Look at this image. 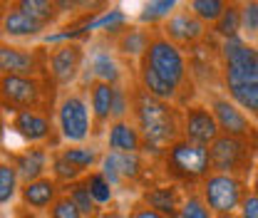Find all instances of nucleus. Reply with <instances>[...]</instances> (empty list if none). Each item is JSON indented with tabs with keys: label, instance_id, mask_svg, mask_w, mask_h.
<instances>
[{
	"label": "nucleus",
	"instance_id": "1",
	"mask_svg": "<svg viewBox=\"0 0 258 218\" xmlns=\"http://www.w3.org/2000/svg\"><path fill=\"white\" fill-rule=\"evenodd\" d=\"M132 90V122L142 131L144 139V154L159 159L171 144L184 139V109L179 104L157 99L147 94L134 80H129Z\"/></svg>",
	"mask_w": 258,
	"mask_h": 218
},
{
	"label": "nucleus",
	"instance_id": "2",
	"mask_svg": "<svg viewBox=\"0 0 258 218\" xmlns=\"http://www.w3.org/2000/svg\"><path fill=\"white\" fill-rule=\"evenodd\" d=\"M224 92L258 124V47L243 35L221 40Z\"/></svg>",
	"mask_w": 258,
	"mask_h": 218
},
{
	"label": "nucleus",
	"instance_id": "3",
	"mask_svg": "<svg viewBox=\"0 0 258 218\" xmlns=\"http://www.w3.org/2000/svg\"><path fill=\"white\" fill-rule=\"evenodd\" d=\"M144 60L157 69V75L166 85L174 87V92L179 94V107L181 109L199 99V87L194 82L186 52L179 50L174 42H169L164 37L161 28H154V32H152V40H149V47L144 52Z\"/></svg>",
	"mask_w": 258,
	"mask_h": 218
},
{
	"label": "nucleus",
	"instance_id": "4",
	"mask_svg": "<svg viewBox=\"0 0 258 218\" xmlns=\"http://www.w3.org/2000/svg\"><path fill=\"white\" fill-rule=\"evenodd\" d=\"M60 90L52 77H20V75H0V104L8 114L15 112H42L55 119Z\"/></svg>",
	"mask_w": 258,
	"mask_h": 218
},
{
	"label": "nucleus",
	"instance_id": "5",
	"mask_svg": "<svg viewBox=\"0 0 258 218\" xmlns=\"http://www.w3.org/2000/svg\"><path fill=\"white\" fill-rule=\"evenodd\" d=\"M157 171L161 174L164 181L179 184V186H184L186 191L199 188L214 174L209 147L194 144L189 139H179L176 144H171L157 159Z\"/></svg>",
	"mask_w": 258,
	"mask_h": 218
},
{
	"label": "nucleus",
	"instance_id": "6",
	"mask_svg": "<svg viewBox=\"0 0 258 218\" xmlns=\"http://www.w3.org/2000/svg\"><path fill=\"white\" fill-rule=\"evenodd\" d=\"M152 166H157V159L147 154H114V152H104L99 171L112 181L114 188H142L154 184V181H164L157 171H149Z\"/></svg>",
	"mask_w": 258,
	"mask_h": 218
},
{
	"label": "nucleus",
	"instance_id": "7",
	"mask_svg": "<svg viewBox=\"0 0 258 218\" xmlns=\"http://www.w3.org/2000/svg\"><path fill=\"white\" fill-rule=\"evenodd\" d=\"M209 156H211L214 174L236 176L243 181H251L258 166L256 147L248 139H238V136H228V134H221L209 147Z\"/></svg>",
	"mask_w": 258,
	"mask_h": 218
},
{
	"label": "nucleus",
	"instance_id": "8",
	"mask_svg": "<svg viewBox=\"0 0 258 218\" xmlns=\"http://www.w3.org/2000/svg\"><path fill=\"white\" fill-rule=\"evenodd\" d=\"M55 124L62 144H87V139H92V109L87 90H67L60 94Z\"/></svg>",
	"mask_w": 258,
	"mask_h": 218
},
{
	"label": "nucleus",
	"instance_id": "9",
	"mask_svg": "<svg viewBox=\"0 0 258 218\" xmlns=\"http://www.w3.org/2000/svg\"><path fill=\"white\" fill-rule=\"evenodd\" d=\"M199 193L216 218H238L246 196L251 193V186H248V181L236 179V176L211 174L199 186Z\"/></svg>",
	"mask_w": 258,
	"mask_h": 218
},
{
	"label": "nucleus",
	"instance_id": "10",
	"mask_svg": "<svg viewBox=\"0 0 258 218\" xmlns=\"http://www.w3.org/2000/svg\"><path fill=\"white\" fill-rule=\"evenodd\" d=\"M102 156L95 147L90 144H62L57 149H52V164H50V176L60 184H75L80 179H85L87 174H92L99 169Z\"/></svg>",
	"mask_w": 258,
	"mask_h": 218
},
{
	"label": "nucleus",
	"instance_id": "11",
	"mask_svg": "<svg viewBox=\"0 0 258 218\" xmlns=\"http://www.w3.org/2000/svg\"><path fill=\"white\" fill-rule=\"evenodd\" d=\"M0 69L3 75L20 77H50V45H15L10 40L0 42Z\"/></svg>",
	"mask_w": 258,
	"mask_h": 218
},
{
	"label": "nucleus",
	"instance_id": "12",
	"mask_svg": "<svg viewBox=\"0 0 258 218\" xmlns=\"http://www.w3.org/2000/svg\"><path fill=\"white\" fill-rule=\"evenodd\" d=\"M87 57L90 50L80 40H64L50 45V77L60 92H67V87H72L82 77Z\"/></svg>",
	"mask_w": 258,
	"mask_h": 218
},
{
	"label": "nucleus",
	"instance_id": "13",
	"mask_svg": "<svg viewBox=\"0 0 258 218\" xmlns=\"http://www.w3.org/2000/svg\"><path fill=\"white\" fill-rule=\"evenodd\" d=\"M159 28H161V32H164V37H166L169 42H174V45H176L179 50H184V52L194 50L196 45H201V42L209 37V28L189 10L186 3L179 5V8L161 23Z\"/></svg>",
	"mask_w": 258,
	"mask_h": 218
},
{
	"label": "nucleus",
	"instance_id": "14",
	"mask_svg": "<svg viewBox=\"0 0 258 218\" xmlns=\"http://www.w3.org/2000/svg\"><path fill=\"white\" fill-rule=\"evenodd\" d=\"M10 129L25 141V144H45L50 149L62 147V136L57 131V124L52 117L42 112H15L10 114Z\"/></svg>",
	"mask_w": 258,
	"mask_h": 218
},
{
	"label": "nucleus",
	"instance_id": "15",
	"mask_svg": "<svg viewBox=\"0 0 258 218\" xmlns=\"http://www.w3.org/2000/svg\"><path fill=\"white\" fill-rule=\"evenodd\" d=\"M87 69H90V80H99L107 85H127L129 77L134 75V69H127V62L112 50V45L107 40H99L90 47V57H87Z\"/></svg>",
	"mask_w": 258,
	"mask_h": 218
},
{
	"label": "nucleus",
	"instance_id": "16",
	"mask_svg": "<svg viewBox=\"0 0 258 218\" xmlns=\"http://www.w3.org/2000/svg\"><path fill=\"white\" fill-rule=\"evenodd\" d=\"M3 159H8L15 166L23 184H30V181L50 176L52 149L45 147V144H25L18 152H3Z\"/></svg>",
	"mask_w": 258,
	"mask_h": 218
},
{
	"label": "nucleus",
	"instance_id": "17",
	"mask_svg": "<svg viewBox=\"0 0 258 218\" xmlns=\"http://www.w3.org/2000/svg\"><path fill=\"white\" fill-rule=\"evenodd\" d=\"M219 136H221V129L209 102L196 99L189 107H184V139L201 147H211Z\"/></svg>",
	"mask_w": 258,
	"mask_h": 218
},
{
	"label": "nucleus",
	"instance_id": "18",
	"mask_svg": "<svg viewBox=\"0 0 258 218\" xmlns=\"http://www.w3.org/2000/svg\"><path fill=\"white\" fill-rule=\"evenodd\" d=\"M186 188L171 181H154L149 186H144L139 191V201L147 203L149 208H154L157 213H161L164 218H179L184 201H186Z\"/></svg>",
	"mask_w": 258,
	"mask_h": 218
},
{
	"label": "nucleus",
	"instance_id": "19",
	"mask_svg": "<svg viewBox=\"0 0 258 218\" xmlns=\"http://www.w3.org/2000/svg\"><path fill=\"white\" fill-rule=\"evenodd\" d=\"M87 99H90V109H92V139L107 134V129L112 126V107H114V85L90 80L87 82Z\"/></svg>",
	"mask_w": 258,
	"mask_h": 218
},
{
	"label": "nucleus",
	"instance_id": "20",
	"mask_svg": "<svg viewBox=\"0 0 258 218\" xmlns=\"http://www.w3.org/2000/svg\"><path fill=\"white\" fill-rule=\"evenodd\" d=\"M152 32H154V28L139 25V23H137V25H127L114 40H107V42L112 45V50H114L127 64H137L142 57H144L147 47H149Z\"/></svg>",
	"mask_w": 258,
	"mask_h": 218
},
{
	"label": "nucleus",
	"instance_id": "21",
	"mask_svg": "<svg viewBox=\"0 0 258 218\" xmlns=\"http://www.w3.org/2000/svg\"><path fill=\"white\" fill-rule=\"evenodd\" d=\"M60 196H62V186L52 176H45V179L30 181V184H23L18 203H23L25 208H30L35 213H47Z\"/></svg>",
	"mask_w": 258,
	"mask_h": 218
},
{
	"label": "nucleus",
	"instance_id": "22",
	"mask_svg": "<svg viewBox=\"0 0 258 218\" xmlns=\"http://www.w3.org/2000/svg\"><path fill=\"white\" fill-rule=\"evenodd\" d=\"M107 139V152L114 154H144V139L142 131L132 119H122V122H112V126L104 134Z\"/></svg>",
	"mask_w": 258,
	"mask_h": 218
},
{
	"label": "nucleus",
	"instance_id": "23",
	"mask_svg": "<svg viewBox=\"0 0 258 218\" xmlns=\"http://www.w3.org/2000/svg\"><path fill=\"white\" fill-rule=\"evenodd\" d=\"M5 10H3V23H0V28H3V40H30V37H37V35H42V32L47 30L45 25H40L37 20H32L30 15H25L23 10H18L13 3L8 5H3Z\"/></svg>",
	"mask_w": 258,
	"mask_h": 218
},
{
	"label": "nucleus",
	"instance_id": "24",
	"mask_svg": "<svg viewBox=\"0 0 258 218\" xmlns=\"http://www.w3.org/2000/svg\"><path fill=\"white\" fill-rule=\"evenodd\" d=\"M134 80H137V85L147 94H152V97H157V99H164V102H171V104H179V94L174 92V87L166 85L159 75H157V69L147 62L144 57L134 64Z\"/></svg>",
	"mask_w": 258,
	"mask_h": 218
},
{
	"label": "nucleus",
	"instance_id": "25",
	"mask_svg": "<svg viewBox=\"0 0 258 218\" xmlns=\"http://www.w3.org/2000/svg\"><path fill=\"white\" fill-rule=\"evenodd\" d=\"M13 5L18 10H23L25 15H30L32 20H37L40 25H45V28H52L64 13L62 5L55 3V0H13Z\"/></svg>",
	"mask_w": 258,
	"mask_h": 218
},
{
	"label": "nucleus",
	"instance_id": "26",
	"mask_svg": "<svg viewBox=\"0 0 258 218\" xmlns=\"http://www.w3.org/2000/svg\"><path fill=\"white\" fill-rule=\"evenodd\" d=\"M243 3H228L226 13L221 15V20L211 28V35L219 40H231V37H241L243 35Z\"/></svg>",
	"mask_w": 258,
	"mask_h": 218
},
{
	"label": "nucleus",
	"instance_id": "27",
	"mask_svg": "<svg viewBox=\"0 0 258 218\" xmlns=\"http://www.w3.org/2000/svg\"><path fill=\"white\" fill-rule=\"evenodd\" d=\"M20 188H23V181H20L15 166H13L8 159H3V161H0V203H3V208L18 203Z\"/></svg>",
	"mask_w": 258,
	"mask_h": 218
},
{
	"label": "nucleus",
	"instance_id": "28",
	"mask_svg": "<svg viewBox=\"0 0 258 218\" xmlns=\"http://www.w3.org/2000/svg\"><path fill=\"white\" fill-rule=\"evenodd\" d=\"M62 191L75 201V203H77V208L82 211V216L85 218H102L104 208L97 206V201L92 198V193H90V188H87V181H85V179H80V181H75V184H67V186H62Z\"/></svg>",
	"mask_w": 258,
	"mask_h": 218
},
{
	"label": "nucleus",
	"instance_id": "29",
	"mask_svg": "<svg viewBox=\"0 0 258 218\" xmlns=\"http://www.w3.org/2000/svg\"><path fill=\"white\" fill-rule=\"evenodd\" d=\"M186 5H189V10H191L209 30L221 20V15H224L226 8H228V3H224V0H191V3H186Z\"/></svg>",
	"mask_w": 258,
	"mask_h": 218
},
{
	"label": "nucleus",
	"instance_id": "30",
	"mask_svg": "<svg viewBox=\"0 0 258 218\" xmlns=\"http://www.w3.org/2000/svg\"><path fill=\"white\" fill-rule=\"evenodd\" d=\"M179 8V3L174 0H159V3H147L142 8V13L137 15L139 25H149V28H159L161 23Z\"/></svg>",
	"mask_w": 258,
	"mask_h": 218
},
{
	"label": "nucleus",
	"instance_id": "31",
	"mask_svg": "<svg viewBox=\"0 0 258 218\" xmlns=\"http://www.w3.org/2000/svg\"><path fill=\"white\" fill-rule=\"evenodd\" d=\"M85 181H87V188H90V193H92V198L97 201L99 208H104V206H109V203L114 201V191H117V188L112 186V181H109L99 169L92 171V174H87Z\"/></svg>",
	"mask_w": 258,
	"mask_h": 218
},
{
	"label": "nucleus",
	"instance_id": "32",
	"mask_svg": "<svg viewBox=\"0 0 258 218\" xmlns=\"http://www.w3.org/2000/svg\"><path fill=\"white\" fill-rule=\"evenodd\" d=\"M179 218H216V216L209 211V206L201 198L199 188H191L186 193V201H184V208H181V216Z\"/></svg>",
	"mask_w": 258,
	"mask_h": 218
},
{
	"label": "nucleus",
	"instance_id": "33",
	"mask_svg": "<svg viewBox=\"0 0 258 218\" xmlns=\"http://www.w3.org/2000/svg\"><path fill=\"white\" fill-rule=\"evenodd\" d=\"M241 15H243V37H246L248 42H256V37H258V0L243 3Z\"/></svg>",
	"mask_w": 258,
	"mask_h": 218
},
{
	"label": "nucleus",
	"instance_id": "34",
	"mask_svg": "<svg viewBox=\"0 0 258 218\" xmlns=\"http://www.w3.org/2000/svg\"><path fill=\"white\" fill-rule=\"evenodd\" d=\"M45 218H85V216H82V211L77 208V203L62 191V196L52 203V208L45 213Z\"/></svg>",
	"mask_w": 258,
	"mask_h": 218
},
{
	"label": "nucleus",
	"instance_id": "35",
	"mask_svg": "<svg viewBox=\"0 0 258 218\" xmlns=\"http://www.w3.org/2000/svg\"><path fill=\"white\" fill-rule=\"evenodd\" d=\"M129 218H164L161 213H157L154 208H149L147 203H142L139 198H134L129 203Z\"/></svg>",
	"mask_w": 258,
	"mask_h": 218
},
{
	"label": "nucleus",
	"instance_id": "36",
	"mask_svg": "<svg viewBox=\"0 0 258 218\" xmlns=\"http://www.w3.org/2000/svg\"><path fill=\"white\" fill-rule=\"evenodd\" d=\"M238 218H258V196L256 193H248V196H246Z\"/></svg>",
	"mask_w": 258,
	"mask_h": 218
},
{
	"label": "nucleus",
	"instance_id": "37",
	"mask_svg": "<svg viewBox=\"0 0 258 218\" xmlns=\"http://www.w3.org/2000/svg\"><path fill=\"white\" fill-rule=\"evenodd\" d=\"M10 218H40V213H35V211H30V208H25L23 203H15V206H13V216Z\"/></svg>",
	"mask_w": 258,
	"mask_h": 218
},
{
	"label": "nucleus",
	"instance_id": "38",
	"mask_svg": "<svg viewBox=\"0 0 258 218\" xmlns=\"http://www.w3.org/2000/svg\"><path fill=\"white\" fill-rule=\"evenodd\" d=\"M102 218H129V211H124V208H117V206H112V208H104Z\"/></svg>",
	"mask_w": 258,
	"mask_h": 218
},
{
	"label": "nucleus",
	"instance_id": "39",
	"mask_svg": "<svg viewBox=\"0 0 258 218\" xmlns=\"http://www.w3.org/2000/svg\"><path fill=\"white\" fill-rule=\"evenodd\" d=\"M248 186H251V193L258 196V166H256V171H253V176H251V181H248Z\"/></svg>",
	"mask_w": 258,
	"mask_h": 218
}]
</instances>
